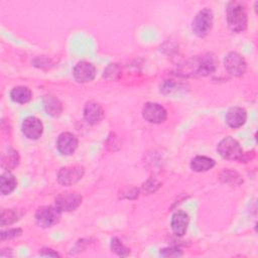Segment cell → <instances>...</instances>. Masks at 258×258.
I'll return each mask as SVG.
<instances>
[{
    "label": "cell",
    "mask_w": 258,
    "mask_h": 258,
    "mask_svg": "<svg viewBox=\"0 0 258 258\" xmlns=\"http://www.w3.org/2000/svg\"><path fill=\"white\" fill-rule=\"evenodd\" d=\"M218 60L212 52H207L196 56L183 64L182 73L184 76L205 77L215 72Z\"/></svg>",
    "instance_id": "cell-1"
},
{
    "label": "cell",
    "mask_w": 258,
    "mask_h": 258,
    "mask_svg": "<svg viewBox=\"0 0 258 258\" xmlns=\"http://www.w3.org/2000/svg\"><path fill=\"white\" fill-rule=\"evenodd\" d=\"M227 22L234 32H242L248 23L246 6L240 1H231L227 7Z\"/></svg>",
    "instance_id": "cell-2"
},
{
    "label": "cell",
    "mask_w": 258,
    "mask_h": 258,
    "mask_svg": "<svg viewBox=\"0 0 258 258\" xmlns=\"http://www.w3.org/2000/svg\"><path fill=\"white\" fill-rule=\"evenodd\" d=\"M213 11L210 8H204L201 11H199L195 16L191 23V29L197 36L204 37L210 32L213 26Z\"/></svg>",
    "instance_id": "cell-3"
},
{
    "label": "cell",
    "mask_w": 258,
    "mask_h": 258,
    "mask_svg": "<svg viewBox=\"0 0 258 258\" xmlns=\"http://www.w3.org/2000/svg\"><path fill=\"white\" fill-rule=\"evenodd\" d=\"M217 150L223 158L229 160H241L244 155L240 143L230 136L223 138L219 142Z\"/></svg>",
    "instance_id": "cell-4"
},
{
    "label": "cell",
    "mask_w": 258,
    "mask_h": 258,
    "mask_svg": "<svg viewBox=\"0 0 258 258\" xmlns=\"http://www.w3.org/2000/svg\"><path fill=\"white\" fill-rule=\"evenodd\" d=\"M61 211L55 206H44L39 208L35 213V221L42 228H49L58 223Z\"/></svg>",
    "instance_id": "cell-5"
},
{
    "label": "cell",
    "mask_w": 258,
    "mask_h": 258,
    "mask_svg": "<svg viewBox=\"0 0 258 258\" xmlns=\"http://www.w3.org/2000/svg\"><path fill=\"white\" fill-rule=\"evenodd\" d=\"M85 173V168L81 165H70L62 167L57 172V181L62 185H72L78 182Z\"/></svg>",
    "instance_id": "cell-6"
},
{
    "label": "cell",
    "mask_w": 258,
    "mask_h": 258,
    "mask_svg": "<svg viewBox=\"0 0 258 258\" xmlns=\"http://www.w3.org/2000/svg\"><path fill=\"white\" fill-rule=\"evenodd\" d=\"M142 115L143 118L149 123L160 124L165 121L167 117V112L161 105L153 102H148L143 106Z\"/></svg>",
    "instance_id": "cell-7"
},
{
    "label": "cell",
    "mask_w": 258,
    "mask_h": 258,
    "mask_svg": "<svg viewBox=\"0 0 258 258\" xmlns=\"http://www.w3.org/2000/svg\"><path fill=\"white\" fill-rule=\"evenodd\" d=\"M224 63L228 73L234 77L242 76L247 67L245 58L240 53L235 51H231L226 55Z\"/></svg>",
    "instance_id": "cell-8"
},
{
    "label": "cell",
    "mask_w": 258,
    "mask_h": 258,
    "mask_svg": "<svg viewBox=\"0 0 258 258\" xmlns=\"http://www.w3.org/2000/svg\"><path fill=\"white\" fill-rule=\"evenodd\" d=\"M73 75L78 83H89L92 82L96 77V68L93 63L86 60H82L75 66Z\"/></svg>",
    "instance_id": "cell-9"
},
{
    "label": "cell",
    "mask_w": 258,
    "mask_h": 258,
    "mask_svg": "<svg viewBox=\"0 0 258 258\" xmlns=\"http://www.w3.org/2000/svg\"><path fill=\"white\" fill-rule=\"evenodd\" d=\"M82 204V197L77 192H62L55 199V206L61 212L75 211Z\"/></svg>",
    "instance_id": "cell-10"
},
{
    "label": "cell",
    "mask_w": 258,
    "mask_h": 258,
    "mask_svg": "<svg viewBox=\"0 0 258 258\" xmlns=\"http://www.w3.org/2000/svg\"><path fill=\"white\" fill-rule=\"evenodd\" d=\"M22 132L28 139H38L43 132L42 122L34 116H29L25 118L22 122Z\"/></svg>",
    "instance_id": "cell-11"
},
{
    "label": "cell",
    "mask_w": 258,
    "mask_h": 258,
    "mask_svg": "<svg viewBox=\"0 0 258 258\" xmlns=\"http://www.w3.org/2000/svg\"><path fill=\"white\" fill-rule=\"evenodd\" d=\"M56 147L61 154L71 155L78 147V139L71 132H62L57 137Z\"/></svg>",
    "instance_id": "cell-12"
},
{
    "label": "cell",
    "mask_w": 258,
    "mask_h": 258,
    "mask_svg": "<svg viewBox=\"0 0 258 258\" xmlns=\"http://www.w3.org/2000/svg\"><path fill=\"white\" fill-rule=\"evenodd\" d=\"M189 224V216L183 211H176L170 221V227L172 232L176 236H183L186 233Z\"/></svg>",
    "instance_id": "cell-13"
},
{
    "label": "cell",
    "mask_w": 258,
    "mask_h": 258,
    "mask_svg": "<svg viewBox=\"0 0 258 258\" xmlns=\"http://www.w3.org/2000/svg\"><path fill=\"white\" fill-rule=\"evenodd\" d=\"M84 117L88 123L92 125L98 124L104 118V110L99 103L90 101L85 105Z\"/></svg>",
    "instance_id": "cell-14"
},
{
    "label": "cell",
    "mask_w": 258,
    "mask_h": 258,
    "mask_svg": "<svg viewBox=\"0 0 258 258\" xmlns=\"http://www.w3.org/2000/svg\"><path fill=\"white\" fill-rule=\"evenodd\" d=\"M247 112L242 107H232L226 113V123L231 128H239L245 124Z\"/></svg>",
    "instance_id": "cell-15"
},
{
    "label": "cell",
    "mask_w": 258,
    "mask_h": 258,
    "mask_svg": "<svg viewBox=\"0 0 258 258\" xmlns=\"http://www.w3.org/2000/svg\"><path fill=\"white\" fill-rule=\"evenodd\" d=\"M216 162L213 158H210L205 155H198L191 159L190 168L196 172H203L213 168Z\"/></svg>",
    "instance_id": "cell-16"
},
{
    "label": "cell",
    "mask_w": 258,
    "mask_h": 258,
    "mask_svg": "<svg viewBox=\"0 0 258 258\" xmlns=\"http://www.w3.org/2000/svg\"><path fill=\"white\" fill-rule=\"evenodd\" d=\"M10 98L13 102L18 104H26L32 98V92L24 86H17L10 92Z\"/></svg>",
    "instance_id": "cell-17"
},
{
    "label": "cell",
    "mask_w": 258,
    "mask_h": 258,
    "mask_svg": "<svg viewBox=\"0 0 258 258\" xmlns=\"http://www.w3.org/2000/svg\"><path fill=\"white\" fill-rule=\"evenodd\" d=\"M17 186V179L15 176L8 171H5L1 174L0 177V190L2 195L11 194Z\"/></svg>",
    "instance_id": "cell-18"
},
{
    "label": "cell",
    "mask_w": 258,
    "mask_h": 258,
    "mask_svg": "<svg viewBox=\"0 0 258 258\" xmlns=\"http://www.w3.org/2000/svg\"><path fill=\"white\" fill-rule=\"evenodd\" d=\"M19 163V154L18 152L11 148L8 147L6 151L3 152L2 154V167H4L7 170L15 168Z\"/></svg>",
    "instance_id": "cell-19"
},
{
    "label": "cell",
    "mask_w": 258,
    "mask_h": 258,
    "mask_svg": "<svg viewBox=\"0 0 258 258\" xmlns=\"http://www.w3.org/2000/svg\"><path fill=\"white\" fill-rule=\"evenodd\" d=\"M43 106L44 109L46 111L47 114L56 117L58 115H60L61 111H62V106L61 103L53 96H45L43 99Z\"/></svg>",
    "instance_id": "cell-20"
},
{
    "label": "cell",
    "mask_w": 258,
    "mask_h": 258,
    "mask_svg": "<svg viewBox=\"0 0 258 258\" xmlns=\"http://www.w3.org/2000/svg\"><path fill=\"white\" fill-rule=\"evenodd\" d=\"M110 246H111V250L116 253L118 256H122V257H125V256H128L130 254V249L127 248L123 243L122 241H120V239L118 238H112L111 239V243H110Z\"/></svg>",
    "instance_id": "cell-21"
},
{
    "label": "cell",
    "mask_w": 258,
    "mask_h": 258,
    "mask_svg": "<svg viewBox=\"0 0 258 258\" xmlns=\"http://www.w3.org/2000/svg\"><path fill=\"white\" fill-rule=\"evenodd\" d=\"M18 214L15 210L13 209H4L1 213V221L0 224L1 226H6L13 224L15 221L18 220Z\"/></svg>",
    "instance_id": "cell-22"
},
{
    "label": "cell",
    "mask_w": 258,
    "mask_h": 258,
    "mask_svg": "<svg viewBox=\"0 0 258 258\" xmlns=\"http://www.w3.org/2000/svg\"><path fill=\"white\" fill-rule=\"evenodd\" d=\"M221 179L224 182L228 183H234V184H239L242 182V179L240 178V175L232 170H224L221 174Z\"/></svg>",
    "instance_id": "cell-23"
},
{
    "label": "cell",
    "mask_w": 258,
    "mask_h": 258,
    "mask_svg": "<svg viewBox=\"0 0 258 258\" xmlns=\"http://www.w3.org/2000/svg\"><path fill=\"white\" fill-rule=\"evenodd\" d=\"M160 255L163 257H180L183 253L177 247H166L160 250Z\"/></svg>",
    "instance_id": "cell-24"
},
{
    "label": "cell",
    "mask_w": 258,
    "mask_h": 258,
    "mask_svg": "<svg viewBox=\"0 0 258 258\" xmlns=\"http://www.w3.org/2000/svg\"><path fill=\"white\" fill-rule=\"evenodd\" d=\"M22 233V230L19 228H14V229H9L7 231H2L0 234L1 240H6V239H12L20 236Z\"/></svg>",
    "instance_id": "cell-25"
},
{
    "label": "cell",
    "mask_w": 258,
    "mask_h": 258,
    "mask_svg": "<svg viewBox=\"0 0 258 258\" xmlns=\"http://www.w3.org/2000/svg\"><path fill=\"white\" fill-rule=\"evenodd\" d=\"M158 186H159V183L155 179H149L143 184V189L146 192H152V191H155Z\"/></svg>",
    "instance_id": "cell-26"
},
{
    "label": "cell",
    "mask_w": 258,
    "mask_h": 258,
    "mask_svg": "<svg viewBox=\"0 0 258 258\" xmlns=\"http://www.w3.org/2000/svg\"><path fill=\"white\" fill-rule=\"evenodd\" d=\"M39 254L41 256H48V257H58L59 254L57 252H55L54 250L52 249H49V248H43L40 250Z\"/></svg>",
    "instance_id": "cell-27"
}]
</instances>
